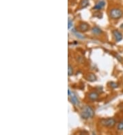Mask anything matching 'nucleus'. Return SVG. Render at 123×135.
I'll list each match as a JSON object with an SVG mask.
<instances>
[{
	"mask_svg": "<svg viewBox=\"0 0 123 135\" xmlns=\"http://www.w3.org/2000/svg\"><path fill=\"white\" fill-rule=\"evenodd\" d=\"M94 109L90 106H85L83 107L81 112V117L83 119H91L94 116Z\"/></svg>",
	"mask_w": 123,
	"mask_h": 135,
	"instance_id": "obj_1",
	"label": "nucleus"
},
{
	"mask_svg": "<svg viewBox=\"0 0 123 135\" xmlns=\"http://www.w3.org/2000/svg\"><path fill=\"white\" fill-rule=\"evenodd\" d=\"M100 124L106 128H113L116 125V120L114 118H104L101 119Z\"/></svg>",
	"mask_w": 123,
	"mask_h": 135,
	"instance_id": "obj_2",
	"label": "nucleus"
},
{
	"mask_svg": "<svg viewBox=\"0 0 123 135\" xmlns=\"http://www.w3.org/2000/svg\"><path fill=\"white\" fill-rule=\"evenodd\" d=\"M123 15V11L119 8H112L109 11V16L112 19H119Z\"/></svg>",
	"mask_w": 123,
	"mask_h": 135,
	"instance_id": "obj_3",
	"label": "nucleus"
},
{
	"mask_svg": "<svg viewBox=\"0 0 123 135\" xmlns=\"http://www.w3.org/2000/svg\"><path fill=\"white\" fill-rule=\"evenodd\" d=\"M68 95H69V98H70V101L73 105L76 106L79 104V99L77 98V96L73 92H71L70 89H69V91H68Z\"/></svg>",
	"mask_w": 123,
	"mask_h": 135,
	"instance_id": "obj_4",
	"label": "nucleus"
},
{
	"mask_svg": "<svg viewBox=\"0 0 123 135\" xmlns=\"http://www.w3.org/2000/svg\"><path fill=\"white\" fill-rule=\"evenodd\" d=\"M112 33L116 42H120L121 40H123V34L120 33L119 31H118V30H114L112 32Z\"/></svg>",
	"mask_w": 123,
	"mask_h": 135,
	"instance_id": "obj_5",
	"label": "nucleus"
},
{
	"mask_svg": "<svg viewBox=\"0 0 123 135\" xmlns=\"http://www.w3.org/2000/svg\"><path fill=\"white\" fill-rule=\"evenodd\" d=\"M89 28H90V26H89V25L87 23H81L79 25V29L82 32H86L88 31Z\"/></svg>",
	"mask_w": 123,
	"mask_h": 135,
	"instance_id": "obj_6",
	"label": "nucleus"
},
{
	"mask_svg": "<svg viewBox=\"0 0 123 135\" xmlns=\"http://www.w3.org/2000/svg\"><path fill=\"white\" fill-rule=\"evenodd\" d=\"M88 98L90 99L92 101H96L97 100L98 98H99V95L98 94L97 92H94V91H92V92H90V94H88Z\"/></svg>",
	"mask_w": 123,
	"mask_h": 135,
	"instance_id": "obj_7",
	"label": "nucleus"
},
{
	"mask_svg": "<svg viewBox=\"0 0 123 135\" xmlns=\"http://www.w3.org/2000/svg\"><path fill=\"white\" fill-rule=\"evenodd\" d=\"M105 6V2L104 1H99L97 4L93 7V9L95 10H100Z\"/></svg>",
	"mask_w": 123,
	"mask_h": 135,
	"instance_id": "obj_8",
	"label": "nucleus"
},
{
	"mask_svg": "<svg viewBox=\"0 0 123 135\" xmlns=\"http://www.w3.org/2000/svg\"><path fill=\"white\" fill-rule=\"evenodd\" d=\"M71 32H72V33H73L77 38H79L80 40H83V39H85V37H84V36H83V34H81V33H79L78 31H77V29H75V28H73V29H72V31H71Z\"/></svg>",
	"mask_w": 123,
	"mask_h": 135,
	"instance_id": "obj_9",
	"label": "nucleus"
},
{
	"mask_svg": "<svg viewBox=\"0 0 123 135\" xmlns=\"http://www.w3.org/2000/svg\"><path fill=\"white\" fill-rule=\"evenodd\" d=\"M92 33L93 34H95V35H100L103 33V32L98 27L95 26L94 27H92Z\"/></svg>",
	"mask_w": 123,
	"mask_h": 135,
	"instance_id": "obj_10",
	"label": "nucleus"
},
{
	"mask_svg": "<svg viewBox=\"0 0 123 135\" xmlns=\"http://www.w3.org/2000/svg\"><path fill=\"white\" fill-rule=\"evenodd\" d=\"M87 79L88 81H90V82H94V81H96L97 79V78L96 77V75L93 73H91V74H88V76L87 77Z\"/></svg>",
	"mask_w": 123,
	"mask_h": 135,
	"instance_id": "obj_11",
	"label": "nucleus"
},
{
	"mask_svg": "<svg viewBox=\"0 0 123 135\" xmlns=\"http://www.w3.org/2000/svg\"><path fill=\"white\" fill-rule=\"evenodd\" d=\"M89 5V1L88 0H82L81 2V8H85Z\"/></svg>",
	"mask_w": 123,
	"mask_h": 135,
	"instance_id": "obj_12",
	"label": "nucleus"
},
{
	"mask_svg": "<svg viewBox=\"0 0 123 135\" xmlns=\"http://www.w3.org/2000/svg\"><path fill=\"white\" fill-rule=\"evenodd\" d=\"M68 74H69V76H71L73 74V68L70 64H69V66H68Z\"/></svg>",
	"mask_w": 123,
	"mask_h": 135,
	"instance_id": "obj_13",
	"label": "nucleus"
},
{
	"mask_svg": "<svg viewBox=\"0 0 123 135\" xmlns=\"http://www.w3.org/2000/svg\"><path fill=\"white\" fill-rule=\"evenodd\" d=\"M109 86L111 87L113 89H116L118 87V84L116 83H114V82H110L109 83Z\"/></svg>",
	"mask_w": 123,
	"mask_h": 135,
	"instance_id": "obj_14",
	"label": "nucleus"
},
{
	"mask_svg": "<svg viewBox=\"0 0 123 135\" xmlns=\"http://www.w3.org/2000/svg\"><path fill=\"white\" fill-rule=\"evenodd\" d=\"M117 129L120 131H123V121L120 122L119 124L117 126Z\"/></svg>",
	"mask_w": 123,
	"mask_h": 135,
	"instance_id": "obj_15",
	"label": "nucleus"
},
{
	"mask_svg": "<svg viewBox=\"0 0 123 135\" xmlns=\"http://www.w3.org/2000/svg\"><path fill=\"white\" fill-rule=\"evenodd\" d=\"M72 25H73V23H72V21L70 19H69V21H68V28L70 29L72 27Z\"/></svg>",
	"mask_w": 123,
	"mask_h": 135,
	"instance_id": "obj_16",
	"label": "nucleus"
},
{
	"mask_svg": "<svg viewBox=\"0 0 123 135\" xmlns=\"http://www.w3.org/2000/svg\"><path fill=\"white\" fill-rule=\"evenodd\" d=\"M120 28L122 29H123V24H121V25H120Z\"/></svg>",
	"mask_w": 123,
	"mask_h": 135,
	"instance_id": "obj_17",
	"label": "nucleus"
}]
</instances>
